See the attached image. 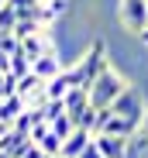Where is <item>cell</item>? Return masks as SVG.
<instances>
[{
    "label": "cell",
    "instance_id": "cell-1",
    "mask_svg": "<svg viewBox=\"0 0 148 158\" xmlns=\"http://www.w3.org/2000/svg\"><path fill=\"white\" fill-rule=\"evenodd\" d=\"M86 89H90V103H93V107H110V103H114L121 93L128 89V79L121 76L114 65H110L107 72H100V76H96Z\"/></svg>",
    "mask_w": 148,
    "mask_h": 158
},
{
    "label": "cell",
    "instance_id": "cell-2",
    "mask_svg": "<svg viewBox=\"0 0 148 158\" xmlns=\"http://www.w3.org/2000/svg\"><path fill=\"white\" fill-rule=\"evenodd\" d=\"M107 69H110V59H107V45H104V41H93L90 52H86V55H79L76 65H72L79 86H90L93 79L100 76V72H107Z\"/></svg>",
    "mask_w": 148,
    "mask_h": 158
},
{
    "label": "cell",
    "instance_id": "cell-3",
    "mask_svg": "<svg viewBox=\"0 0 148 158\" xmlns=\"http://www.w3.org/2000/svg\"><path fill=\"white\" fill-rule=\"evenodd\" d=\"M117 17L124 24V31L141 35L148 28V0H121L117 4Z\"/></svg>",
    "mask_w": 148,
    "mask_h": 158
},
{
    "label": "cell",
    "instance_id": "cell-4",
    "mask_svg": "<svg viewBox=\"0 0 148 158\" xmlns=\"http://www.w3.org/2000/svg\"><path fill=\"white\" fill-rule=\"evenodd\" d=\"M110 110L114 114H121V117H131V120H138L141 124V117H145V103L138 100V93L134 89H124L114 103H110Z\"/></svg>",
    "mask_w": 148,
    "mask_h": 158
},
{
    "label": "cell",
    "instance_id": "cell-5",
    "mask_svg": "<svg viewBox=\"0 0 148 158\" xmlns=\"http://www.w3.org/2000/svg\"><path fill=\"white\" fill-rule=\"evenodd\" d=\"M93 141L107 158H128V151H131V138H124V134H96Z\"/></svg>",
    "mask_w": 148,
    "mask_h": 158
},
{
    "label": "cell",
    "instance_id": "cell-6",
    "mask_svg": "<svg viewBox=\"0 0 148 158\" xmlns=\"http://www.w3.org/2000/svg\"><path fill=\"white\" fill-rule=\"evenodd\" d=\"M96 134H93V131H86V127H76V131H72V134L62 141V155L66 158H79L86 148H90V141H93Z\"/></svg>",
    "mask_w": 148,
    "mask_h": 158
},
{
    "label": "cell",
    "instance_id": "cell-7",
    "mask_svg": "<svg viewBox=\"0 0 148 158\" xmlns=\"http://www.w3.org/2000/svg\"><path fill=\"white\" fill-rule=\"evenodd\" d=\"M31 72H38L45 83H48V79H55V76L62 72V59L55 55V48L45 52V55H38V59H31Z\"/></svg>",
    "mask_w": 148,
    "mask_h": 158
},
{
    "label": "cell",
    "instance_id": "cell-8",
    "mask_svg": "<svg viewBox=\"0 0 148 158\" xmlns=\"http://www.w3.org/2000/svg\"><path fill=\"white\" fill-rule=\"evenodd\" d=\"M62 100H66V110L72 114V120H79V114L90 107V89H86V86H72Z\"/></svg>",
    "mask_w": 148,
    "mask_h": 158
},
{
    "label": "cell",
    "instance_id": "cell-9",
    "mask_svg": "<svg viewBox=\"0 0 148 158\" xmlns=\"http://www.w3.org/2000/svg\"><path fill=\"white\" fill-rule=\"evenodd\" d=\"M21 48L28 52L31 59H38V55H45V52H52L55 45H52V38H48L45 28H41V31H35V35H28V38H21Z\"/></svg>",
    "mask_w": 148,
    "mask_h": 158
},
{
    "label": "cell",
    "instance_id": "cell-10",
    "mask_svg": "<svg viewBox=\"0 0 148 158\" xmlns=\"http://www.w3.org/2000/svg\"><path fill=\"white\" fill-rule=\"evenodd\" d=\"M38 89H45V79H41L38 72H28V76H21V79H17V93H21L24 100H28L31 93H38Z\"/></svg>",
    "mask_w": 148,
    "mask_h": 158
},
{
    "label": "cell",
    "instance_id": "cell-11",
    "mask_svg": "<svg viewBox=\"0 0 148 158\" xmlns=\"http://www.w3.org/2000/svg\"><path fill=\"white\" fill-rule=\"evenodd\" d=\"M11 72L21 79V76H28L31 72V55L24 48H17V52H11Z\"/></svg>",
    "mask_w": 148,
    "mask_h": 158
},
{
    "label": "cell",
    "instance_id": "cell-12",
    "mask_svg": "<svg viewBox=\"0 0 148 158\" xmlns=\"http://www.w3.org/2000/svg\"><path fill=\"white\" fill-rule=\"evenodd\" d=\"M52 131H55V134H59V138L66 141V138L72 134V131H76V120H72V114L66 110L62 117H55V120H52Z\"/></svg>",
    "mask_w": 148,
    "mask_h": 158
},
{
    "label": "cell",
    "instance_id": "cell-13",
    "mask_svg": "<svg viewBox=\"0 0 148 158\" xmlns=\"http://www.w3.org/2000/svg\"><path fill=\"white\" fill-rule=\"evenodd\" d=\"M35 31H41V21L38 17H17V24H14V35L17 38H28Z\"/></svg>",
    "mask_w": 148,
    "mask_h": 158
},
{
    "label": "cell",
    "instance_id": "cell-14",
    "mask_svg": "<svg viewBox=\"0 0 148 158\" xmlns=\"http://www.w3.org/2000/svg\"><path fill=\"white\" fill-rule=\"evenodd\" d=\"M38 148H41L45 155H62V138L55 134V131H48V134L38 141Z\"/></svg>",
    "mask_w": 148,
    "mask_h": 158
},
{
    "label": "cell",
    "instance_id": "cell-15",
    "mask_svg": "<svg viewBox=\"0 0 148 158\" xmlns=\"http://www.w3.org/2000/svg\"><path fill=\"white\" fill-rule=\"evenodd\" d=\"M14 24H17V10L11 4L0 7V31H14Z\"/></svg>",
    "mask_w": 148,
    "mask_h": 158
},
{
    "label": "cell",
    "instance_id": "cell-16",
    "mask_svg": "<svg viewBox=\"0 0 148 158\" xmlns=\"http://www.w3.org/2000/svg\"><path fill=\"white\" fill-rule=\"evenodd\" d=\"M17 48H21V38H17L14 31H0V52L11 55V52H17Z\"/></svg>",
    "mask_w": 148,
    "mask_h": 158
},
{
    "label": "cell",
    "instance_id": "cell-17",
    "mask_svg": "<svg viewBox=\"0 0 148 158\" xmlns=\"http://www.w3.org/2000/svg\"><path fill=\"white\" fill-rule=\"evenodd\" d=\"M62 114H66V100H48L45 103V120L48 124H52L55 117H62Z\"/></svg>",
    "mask_w": 148,
    "mask_h": 158
},
{
    "label": "cell",
    "instance_id": "cell-18",
    "mask_svg": "<svg viewBox=\"0 0 148 158\" xmlns=\"http://www.w3.org/2000/svg\"><path fill=\"white\" fill-rule=\"evenodd\" d=\"M14 93H17V76L7 72V76H4V83H0V100H7V96H14Z\"/></svg>",
    "mask_w": 148,
    "mask_h": 158
},
{
    "label": "cell",
    "instance_id": "cell-19",
    "mask_svg": "<svg viewBox=\"0 0 148 158\" xmlns=\"http://www.w3.org/2000/svg\"><path fill=\"white\" fill-rule=\"evenodd\" d=\"M79 158H107V155H104L100 148H96V141H90V148H86V151H83Z\"/></svg>",
    "mask_w": 148,
    "mask_h": 158
},
{
    "label": "cell",
    "instance_id": "cell-20",
    "mask_svg": "<svg viewBox=\"0 0 148 158\" xmlns=\"http://www.w3.org/2000/svg\"><path fill=\"white\" fill-rule=\"evenodd\" d=\"M141 131L148 134V103H145V117H141Z\"/></svg>",
    "mask_w": 148,
    "mask_h": 158
},
{
    "label": "cell",
    "instance_id": "cell-21",
    "mask_svg": "<svg viewBox=\"0 0 148 158\" xmlns=\"http://www.w3.org/2000/svg\"><path fill=\"white\" fill-rule=\"evenodd\" d=\"M138 38H141V41H145V45H148V28H145V31H141V35H138Z\"/></svg>",
    "mask_w": 148,
    "mask_h": 158
}]
</instances>
